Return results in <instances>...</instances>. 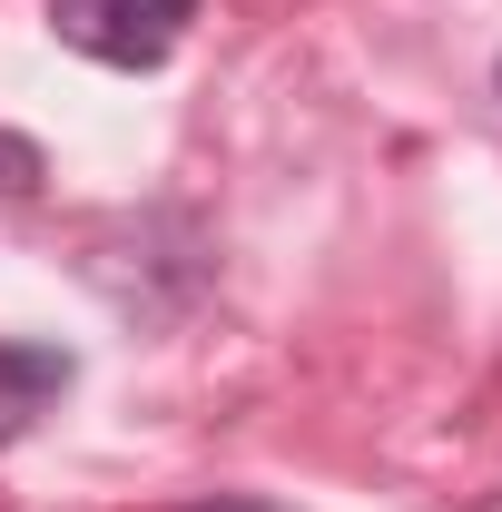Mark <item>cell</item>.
Returning a JSON list of instances; mask_svg holds the SVG:
<instances>
[{
	"instance_id": "cell-1",
	"label": "cell",
	"mask_w": 502,
	"mask_h": 512,
	"mask_svg": "<svg viewBox=\"0 0 502 512\" xmlns=\"http://www.w3.org/2000/svg\"><path fill=\"white\" fill-rule=\"evenodd\" d=\"M60 40L89 50V60H109V69H158L178 50V30H158L138 0H60Z\"/></svg>"
},
{
	"instance_id": "cell-2",
	"label": "cell",
	"mask_w": 502,
	"mask_h": 512,
	"mask_svg": "<svg viewBox=\"0 0 502 512\" xmlns=\"http://www.w3.org/2000/svg\"><path fill=\"white\" fill-rule=\"evenodd\" d=\"M0 384L50 394V384H69V355H60V345H0Z\"/></svg>"
},
{
	"instance_id": "cell-3",
	"label": "cell",
	"mask_w": 502,
	"mask_h": 512,
	"mask_svg": "<svg viewBox=\"0 0 502 512\" xmlns=\"http://www.w3.org/2000/svg\"><path fill=\"white\" fill-rule=\"evenodd\" d=\"M40 178H50V158H40L30 138H10V128H0V197H30Z\"/></svg>"
},
{
	"instance_id": "cell-4",
	"label": "cell",
	"mask_w": 502,
	"mask_h": 512,
	"mask_svg": "<svg viewBox=\"0 0 502 512\" xmlns=\"http://www.w3.org/2000/svg\"><path fill=\"white\" fill-rule=\"evenodd\" d=\"M138 10H148L158 30H188V20H197V0H138Z\"/></svg>"
},
{
	"instance_id": "cell-5",
	"label": "cell",
	"mask_w": 502,
	"mask_h": 512,
	"mask_svg": "<svg viewBox=\"0 0 502 512\" xmlns=\"http://www.w3.org/2000/svg\"><path fill=\"white\" fill-rule=\"evenodd\" d=\"M197 512H266V503H197Z\"/></svg>"
}]
</instances>
